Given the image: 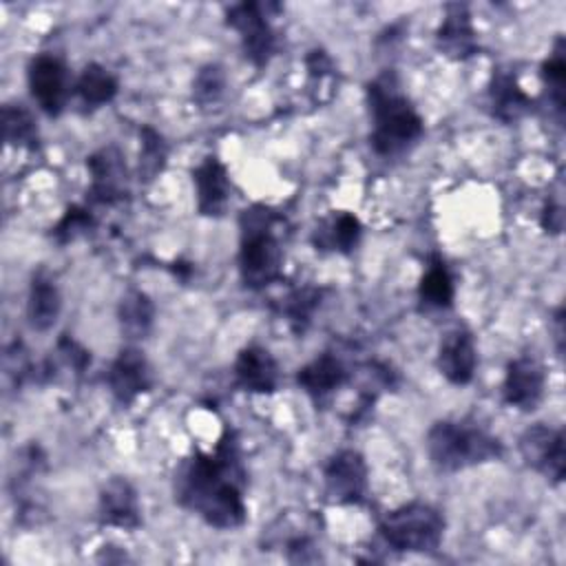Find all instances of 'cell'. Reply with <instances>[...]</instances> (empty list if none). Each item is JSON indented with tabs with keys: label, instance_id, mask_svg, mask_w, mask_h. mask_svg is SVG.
I'll list each match as a JSON object with an SVG mask.
<instances>
[{
	"label": "cell",
	"instance_id": "obj_1",
	"mask_svg": "<svg viewBox=\"0 0 566 566\" xmlns=\"http://www.w3.org/2000/svg\"><path fill=\"white\" fill-rule=\"evenodd\" d=\"M245 486L248 471L234 429H226L212 451H195L184 460L172 480L175 502L221 531L245 524Z\"/></svg>",
	"mask_w": 566,
	"mask_h": 566
},
{
	"label": "cell",
	"instance_id": "obj_2",
	"mask_svg": "<svg viewBox=\"0 0 566 566\" xmlns=\"http://www.w3.org/2000/svg\"><path fill=\"white\" fill-rule=\"evenodd\" d=\"M365 97L371 119L369 146L378 157L402 155L422 137L424 122L402 93L394 71L376 75L367 84Z\"/></svg>",
	"mask_w": 566,
	"mask_h": 566
},
{
	"label": "cell",
	"instance_id": "obj_3",
	"mask_svg": "<svg viewBox=\"0 0 566 566\" xmlns=\"http://www.w3.org/2000/svg\"><path fill=\"white\" fill-rule=\"evenodd\" d=\"M424 449L431 464L442 473L464 471L504 455L500 438L471 418H444L433 422L427 431Z\"/></svg>",
	"mask_w": 566,
	"mask_h": 566
},
{
	"label": "cell",
	"instance_id": "obj_4",
	"mask_svg": "<svg viewBox=\"0 0 566 566\" xmlns=\"http://www.w3.org/2000/svg\"><path fill=\"white\" fill-rule=\"evenodd\" d=\"M276 214L268 206L245 208L239 217V276L248 290H263L281 276L283 248L276 239Z\"/></svg>",
	"mask_w": 566,
	"mask_h": 566
},
{
	"label": "cell",
	"instance_id": "obj_5",
	"mask_svg": "<svg viewBox=\"0 0 566 566\" xmlns=\"http://www.w3.org/2000/svg\"><path fill=\"white\" fill-rule=\"evenodd\" d=\"M444 515L429 502H407L378 522L380 539L396 553H433L444 537Z\"/></svg>",
	"mask_w": 566,
	"mask_h": 566
},
{
	"label": "cell",
	"instance_id": "obj_6",
	"mask_svg": "<svg viewBox=\"0 0 566 566\" xmlns=\"http://www.w3.org/2000/svg\"><path fill=\"white\" fill-rule=\"evenodd\" d=\"M272 4L245 0L228 7L226 24L239 33L241 51L256 69L265 66L276 51V33L272 29L268 9Z\"/></svg>",
	"mask_w": 566,
	"mask_h": 566
},
{
	"label": "cell",
	"instance_id": "obj_7",
	"mask_svg": "<svg viewBox=\"0 0 566 566\" xmlns=\"http://www.w3.org/2000/svg\"><path fill=\"white\" fill-rule=\"evenodd\" d=\"M520 455L526 467L559 484L566 473V442L562 429L535 422L522 431L517 440Z\"/></svg>",
	"mask_w": 566,
	"mask_h": 566
},
{
	"label": "cell",
	"instance_id": "obj_8",
	"mask_svg": "<svg viewBox=\"0 0 566 566\" xmlns=\"http://www.w3.org/2000/svg\"><path fill=\"white\" fill-rule=\"evenodd\" d=\"M323 486L332 504L356 506L367 495V462L354 449H340L323 464Z\"/></svg>",
	"mask_w": 566,
	"mask_h": 566
},
{
	"label": "cell",
	"instance_id": "obj_9",
	"mask_svg": "<svg viewBox=\"0 0 566 566\" xmlns=\"http://www.w3.org/2000/svg\"><path fill=\"white\" fill-rule=\"evenodd\" d=\"M86 170L91 177L86 197L91 203L113 206L122 203L130 195L128 168L117 146H104L86 157Z\"/></svg>",
	"mask_w": 566,
	"mask_h": 566
},
{
	"label": "cell",
	"instance_id": "obj_10",
	"mask_svg": "<svg viewBox=\"0 0 566 566\" xmlns=\"http://www.w3.org/2000/svg\"><path fill=\"white\" fill-rule=\"evenodd\" d=\"M27 82L33 99L49 117H57L64 111L69 97V73L57 55H33L27 66Z\"/></svg>",
	"mask_w": 566,
	"mask_h": 566
},
{
	"label": "cell",
	"instance_id": "obj_11",
	"mask_svg": "<svg viewBox=\"0 0 566 566\" xmlns=\"http://www.w3.org/2000/svg\"><path fill=\"white\" fill-rule=\"evenodd\" d=\"M106 385L113 398L124 407L133 405L142 394H146L153 387V371L144 352L137 347L119 349L108 365Z\"/></svg>",
	"mask_w": 566,
	"mask_h": 566
},
{
	"label": "cell",
	"instance_id": "obj_12",
	"mask_svg": "<svg viewBox=\"0 0 566 566\" xmlns=\"http://www.w3.org/2000/svg\"><path fill=\"white\" fill-rule=\"evenodd\" d=\"M546 371L533 356H517L506 365L502 380V400L520 411H533L544 398Z\"/></svg>",
	"mask_w": 566,
	"mask_h": 566
},
{
	"label": "cell",
	"instance_id": "obj_13",
	"mask_svg": "<svg viewBox=\"0 0 566 566\" xmlns=\"http://www.w3.org/2000/svg\"><path fill=\"white\" fill-rule=\"evenodd\" d=\"M97 520L102 526L124 531H135L142 526L139 497L126 478L115 475L102 484L97 495Z\"/></svg>",
	"mask_w": 566,
	"mask_h": 566
},
{
	"label": "cell",
	"instance_id": "obj_14",
	"mask_svg": "<svg viewBox=\"0 0 566 566\" xmlns=\"http://www.w3.org/2000/svg\"><path fill=\"white\" fill-rule=\"evenodd\" d=\"M436 46L453 62H464L475 55L478 33L467 4L451 2L444 7V18L436 29Z\"/></svg>",
	"mask_w": 566,
	"mask_h": 566
},
{
	"label": "cell",
	"instance_id": "obj_15",
	"mask_svg": "<svg viewBox=\"0 0 566 566\" xmlns=\"http://www.w3.org/2000/svg\"><path fill=\"white\" fill-rule=\"evenodd\" d=\"M438 371L458 387H464L473 380L478 367V347L475 338L467 327H455L444 334L436 356Z\"/></svg>",
	"mask_w": 566,
	"mask_h": 566
},
{
	"label": "cell",
	"instance_id": "obj_16",
	"mask_svg": "<svg viewBox=\"0 0 566 566\" xmlns=\"http://www.w3.org/2000/svg\"><path fill=\"white\" fill-rule=\"evenodd\" d=\"M192 186L199 214L210 219L223 217L230 201V179L226 166L217 155L203 157V161L192 168Z\"/></svg>",
	"mask_w": 566,
	"mask_h": 566
},
{
	"label": "cell",
	"instance_id": "obj_17",
	"mask_svg": "<svg viewBox=\"0 0 566 566\" xmlns=\"http://www.w3.org/2000/svg\"><path fill=\"white\" fill-rule=\"evenodd\" d=\"M279 363L263 345H245L234 360V380L250 394H274L279 387Z\"/></svg>",
	"mask_w": 566,
	"mask_h": 566
},
{
	"label": "cell",
	"instance_id": "obj_18",
	"mask_svg": "<svg viewBox=\"0 0 566 566\" xmlns=\"http://www.w3.org/2000/svg\"><path fill=\"white\" fill-rule=\"evenodd\" d=\"M349 380V371L340 356L334 352H323L307 365H303L296 371V382L298 387L316 402L323 405L327 402L345 382Z\"/></svg>",
	"mask_w": 566,
	"mask_h": 566
},
{
	"label": "cell",
	"instance_id": "obj_19",
	"mask_svg": "<svg viewBox=\"0 0 566 566\" xmlns=\"http://www.w3.org/2000/svg\"><path fill=\"white\" fill-rule=\"evenodd\" d=\"M491 115L504 124L522 119L533 108V97L520 86L517 75L509 69H495L486 88Z\"/></svg>",
	"mask_w": 566,
	"mask_h": 566
},
{
	"label": "cell",
	"instance_id": "obj_20",
	"mask_svg": "<svg viewBox=\"0 0 566 566\" xmlns=\"http://www.w3.org/2000/svg\"><path fill=\"white\" fill-rule=\"evenodd\" d=\"M62 310L60 287L46 268H38L29 281L27 318L33 329L46 332L55 325Z\"/></svg>",
	"mask_w": 566,
	"mask_h": 566
},
{
	"label": "cell",
	"instance_id": "obj_21",
	"mask_svg": "<svg viewBox=\"0 0 566 566\" xmlns=\"http://www.w3.org/2000/svg\"><path fill=\"white\" fill-rule=\"evenodd\" d=\"M363 237V223L356 214L352 212H338L325 219L314 237L312 243L321 252H338V254H349L356 250Z\"/></svg>",
	"mask_w": 566,
	"mask_h": 566
},
{
	"label": "cell",
	"instance_id": "obj_22",
	"mask_svg": "<svg viewBox=\"0 0 566 566\" xmlns=\"http://www.w3.org/2000/svg\"><path fill=\"white\" fill-rule=\"evenodd\" d=\"M117 318H119V329L128 340L146 338L155 321V303L144 290L130 287L119 298Z\"/></svg>",
	"mask_w": 566,
	"mask_h": 566
},
{
	"label": "cell",
	"instance_id": "obj_23",
	"mask_svg": "<svg viewBox=\"0 0 566 566\" xmlns=\"http://www.w3.org/2000/svg\"><path fill=\"white\" fill-rule=\"evenodd\" d=\"M117 91H119L117 77L106 66H102L97 62L86 64L75 82V95H77L80 104L88 111L111 104L115 99Z\"/></svg>",
	"mask_w": 566,
	"mask_h": 566
},
{
	"label": "cell",
	"instance_id": "obj_24",
	"mask_svg": "<svg viewBox=\"0 0 566 566\" xmlns=\"http://www.w3.org/2000/svg\"><path fill=\"white\" fill-rule=\"evenodd\" d=\"M453 276L440 254L429 256V265L418 283V298L427 310H449L453 305Z\"/></svg>",
	"mask_w": 566,
	"mask_h": 566
},
{
	"label": "cell",
	"instance_id": "obj_25",
	"mask_svg": "<svg viewBox=\"0 0 566 566\" xmlns=\"http://www.w3.org/2000/svg\"><path fill=\"white\" fill-rule=\"evenodd\" d=\"M321 301H323V287L305 285V287L292 290L285 298H281L279 310L287 321L290 329L294 334H303L310 327L314 312L321 307Z\"/></svg>",
	"mask_w": 566,
	"mask_h": 566
},
{
	"label": "cell",
	"instance_id": "obj_26",
	"mask_svg": "<svg viewBox=\"0 0 566 566\" xmlns=\"http://www.w3.org/2000/svg\"><path fill=\"white\" fill-rule=\"evenodd\" d=\"M2 137L9 146L38 148L40 133L33 113L22 104L2 106Z\"/></svg>",
	"mask_w": 566,
	"mask_h": 566
},
{
	"label": "cell",
	"instance_id": "obj_27",
	"mask_svg": "<svg viewBox=\"0 0 566 566\" xmlns=\"http://www.w3.org/2000/svg\"><path fill=\"white\" fill-rule=\"evenodd\" d=\"M166 159H168V142L164 139V135L153 126H142L139 128V161H137L139 181L150 184L164 170Z\"/></svg>",
	"mask_w": 566,
	"mask_h": 566
},
{
	"label": "cell",
	"instance_id": "obj_28",
	"mask_svg": "<svg viewBox=\"0 0 566 566\" xmlns=\"http://www.w3.org/2000/svg\"><path fill=\"white\" fill-rule=\"evenodd\" d=\"M542 80L548 93V102L562 117L564 97H566V60H564V40L557 38L551 55L542 64Z\"/></svg>",
	"mask_w": 566,
	"mask_h": 566
},
{
	"label": "cell",
	"instance_id": "obj_29",
	"mask_svg": "<svg viewBox=\"0 0 566 566\" xmlns=\"http://www.w3.org/2000/svg\"><path fill=\"white\" fill-rule=\"evenodd\" d=\"M95 228V217L86 206H69L62 219L53 226L51 237L57 245H66L86 237Z\"/></svg>",
	"mask_w": 566,
	"mask_h": 566
},
{
	"label": "cell",
	"instance_id": "obj_30",
	"mask_svg": "<svg viewBox=\"0 0 566 566\" xmlns=\"http://www.w3.org/2000/svg\"><path fill=\"white\" fill-rule=\"evenodd\" d=\"M226 91V73L219 64H206L192 80V99L199 106H210L221 99Z\"/></svg>",
	"mask_w": 566,
	"mask_h": 566
},
{
	"label": "cell",
	"instance_id": "obj_31",
	"mask_svg": "<svg viewBox=\"0 0 566 566\" xmlns=\"http://www.w3.org/2000/svg\"><path fill=\"white\" fill-rule=\"evenodd\" d=\"M305 66H307V77H310V84L314 86L312 91L318 93V102L325 99L323 91H327L325 86H332L334 84V62L332 57L323 51V49H314L307 53L305 57ZM327 95H332L327 91Z\"/></svg>",
	"mask_w": 566,
	"mask_h": 566
},
{
	"label": "cell",
	"instance_id": "obj_32",
	"mask_svg": "<svg viewBox=\"0 0 566 566\" xmlns=\"http://www.w3.org/2000/svg\"><path fill=\"white\" fill-rule=\"evenodd\" d=\"M55 358L57 363L71 371L73 376H82L88 365H91V352L86 347H82L75 338H71L69 334H64L57 343H55Z\"/></svg>",
	"mask_w": 566,
	"mask_h": 566
},
{
	"label": "cell",
	"instance_id": "obj_33",
	"mask_svg": "<svg viewBox=\"0 0 566 566\" xmlns=\"http://www.w3.org/2000/svg\"><path fill=\"white\" fill-rule=\"evenodd\" d=\"M4 371L7 376H18V385L29 376L31 371V360L22 347V343H15L13 347L7 349V356H4Z\"/></svg>",
	"mask_w": 566,
	"mask_h": 566
},
{
	"label": "cell",
	"instance_id": "obj_34",
	"mask_svg": "<svg viewBox=\"0 0 566 566\" xmlns=\"http://www.w3.org/2000/svg\"><path fill=\"white\" fill-rule=\"evenodd\" d=\"M542 228L546 232H553V234H559L562 232V226H564V212H562V206L559 203H553L548 201L542 210V219H539Z\"/></svg>",
	"mask_w": 566,
	"mask_h": 566
}]
</instances>
